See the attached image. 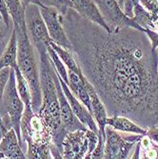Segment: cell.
<instances>
[{"instance_id":"6da1fadb","label":"cell","mask_w":158,"mask_h":159,"mask_svg":"<svg viewBox=\"0 0 158 159\" xmlns=\"http://www.w3.org/2000/svg\"><path fill=\"white\" fill-rule=\"evenodd\" d=\"M62 25L109 116H127L145 129L157 126L158 57L145 32L126 27L109 33L74 9L62 16Z\"/></svg>"},{"instance_id":"7a4b0ae2","label":"cell","mask_w":158,"mask_h":159,"mask_svg":"<svg viewBox=\"0 0 158 159\" xmlns=\"http://www.w3.org/2000/svg\"><path fill=\"white\" fill-rule=\"evenodd\" d=\"M47 46L42 45L36 48L39 53V77L42 93V104L38 113L51 129L52 136L63 127L55 85V70L51 63Z\"/></svg>"},{"instance_id":"3957f363","label":"cell","mask_w":158,"mask_h":159,"mask_svg":"<svg viewBox=\"0 0 158 159\" xmlns=\"http://www.w3.org/2000/svg\"><path fill=\"white\" fill-rule=\"evenodd\" d=\"M21 139L27 146V158L51 159L52 143V131L38 112L32 106H25L21 118Z\"/></svg>"},{"instance_id":"277c9868","label":"cell","mask_w":158,"mask_h":159,"mask_svg":"<svg viewBox=\"0 0 158 159\" xmlns=\"http://www.w3.org/2000/svg\"><path fill=\"white\" fill-rule=\"evenodd\" d=\"M18 41L17 65L21 74L30 86L32 94V109L38 112L42 104V93L40 87L39 69L35 60L33 44L29 38L27 30L16 33Z\"/></svg>"},{"instance_id":"5b68a950","label":"cell","mask_w":158,"mask_h":159,"mask_svg":"<svg viewBox=\"0 0 158 159\" xmlns=\"http://www.w3.org/2000/svg\"><path fill=\"white\" fill-rule=\"evenodd\" d=\"M25 110V104L20 98L17 89L14 70L11 68L9 80L7 82L2 101L0 102V113H1L4 125L10 129L16 131L22 147L21 139V118Z\"/></svg>"},{"instance_id":"8992f818","label":"cell","mask_w":158,"mask_h":159,"mask_svg":"<svg viewBox=\"0 0 158 159\" xmlns=\"http://www.w3.org/2000/svg\"><path fill=\"white\" fill-rule=\"evenodd\" d=\"M100 12L110 28V33L117 32L126 27H132L136 30L143 31L131 17H128L118 3V0H93Z\"/></svg>"},{"instance_id":"52a82bcc","label":"cell","mask_w":158,"mask_h":159,"mask_svg":"<svg viewBox=\"0 0 158 159\" xmlns=\"http://www.w3.org/2000/svg\"><path fill=\"white\" fill-rule=\"evenodd\" d=\"M25 22L29 38L35 48H38L42 45H49L52 39L50 37L44 19L41 16L39 6L30 4L26 7Z\"/></svg>"},{"instance_id":"ba28073f","label":"cell","mask_w":158,"mask_h":159,"mask_svg":"<svg viewBox=\"0 0 158 159\" xmlns=\"http://www.w3.org/2000/svg\"><path fill=\"white\" fill-rule=\"evenodd\" d=\"M105 149L104 158L107 159H126L130 158L133 152L135 142H130L124 139L120 132L115 131L110 126L105 129Z\"/></svg>"},{"instance_id":"9c48e42d","label":"cell","mask_w":158,"mask_h":159,"mask_svg":"<svg viewBox=\"0 0 158 159\" xmlns=\"http://www.w3.org/2000/svg\"><path fill=\"white\" fill-rule=\"evenodd\" d=\"M40 12L44 19L52 41L56 43L57 45L71 51L73 49L71 43L62 25V16H60L58 11L54 8L42 6L40 7Z\"/></svg>"},{"instance_id":"30bf717a","label":"cell","mask_w":158,"mask_h":159,"mask_svg":"<svg viewBox=\"0 0 158 159\" xmlns=\"http://www.w3.org/2000/svg\"><path fill=\"white\" fill-rule=\"evenodd\" d=\"M85 129L70 132L64 138L62 145V158L83 159L88 152V138Z\"/></svg>"},{"instance_id":"8fae6325","label":"cell","mask_w":158,"mask_h":159,"mask_svg":"<svg viewBox=\"0 0 158 159\" xmlns=\"http://www.w3.org/2000/svg\"><path fill=\"white\" fill-rule=\"evenodd\" d=\"M55 85H56L57 95H58L59 105H60V116H61V124L63 128L68 133L74 132L77 131V129H87V127L77 118V116L74 114L73 110H71V107L69 104L66 95L62 90V87L59 82L58 76H57L56 70H55Z\"/></svg>"},{"instance_id":"7c38bea8","label":"cell","mask_w":158,"mask_h":159,"mask_svg":"<svg viewBox=\"0 0 158 159\" xmlns=\"http://www.w3.org/2000/svg\"><path fill=\"white\" fill-rule=\"evenodd\" d=\"M56 73H57V71H56ZM57 76H58L59 82H60L61 87H62V90H63V92H64V93L66 95L68 102L70 105L71 110H73L74 114L77 116V118L88 129H92V131H93L95 133H98L97 124H96V122H95V120H94V118L93 116V114L91 113V111L73 93V92L70 91V89L69 88V86L67 85V83L58 75V74H57Z\"/></svg>"},{"instance_id":"4fadbf2b","label":"cell","mask_w":158,"mask_h":159,"mask_svg":"<svg viewBox=\"0 0 158 159\" xmlns=\"http://www.w3.org/2000/svg\"><path fill=\"white\" fill-rule=\"evenodd\" d=\"M84 83L87 89L89 95H90V101H91V113L97 124L98 132L102 133L103 135L105 134V129L107 126V119L109 117L107 109L103 103L101 98L99 97L98 93H96L94 87L90 83V81L84 76Z\"/></svg>"},{"instance_id":"5bb4252c","label":"cell","mask_w":158,"mask_h":159,"mask_svg":"<svg viewBox=\"0 0 158 159\" xmlns=\"http://www.w3.org/2000/svg\"><path fill=\"white\" fill-rule=\"evenodd\" d=\"M74 10L83 18L104 28L110 33V28L105 22L101 12L93 0H73Z\"/></svg>"},{"instance_id":"9a60e30c","label":"cell","mask_w":158,"mask_h":159,"mask_svg":"<svg viewBox=\"0 0 158 159\" xmlns=\"http://www.w3.org/2000/svg\"><path fill=\"white\" fill-rule=\"evenodd\" d=\"M0 152L9 159H25L26 154L22 151L20 140L11 128L6 133L0 143Z\"/></svg>"},{"instance_id":"2e32d148","label":"cell","mask_w":158,"mask_h":159,"mask_svg":"<svg viewBox=\"0 0 158 159\" xmlns=\"http://www.w3.org/2000/svg\"><path fill=\"white\" fill-rule=\"evenodd\" d=\"M107 125L120 133L136 134L142 135L147 134V129L141 127L131 118L127 116H122V115L109 116L107 119Z\"/></svg>"},{"instance_id":"e0dca14e","label":"cell","mask_w":158,"mask_h":159,"mask_svg":"<svg viewBox=\"0 0 158 159\" xmlns=\"http://www.w3.org/2000/svg\"><path fill=\"white\" fill-rule=\"evenodd\" d=\"M17 54H18V41L16 30L12 28L11 34L4 52L0 57V70L11 67L14 68L17 66Z\"/></svg>"},{"instance_id":"ac0fdd59","label":"cell","mask_w":158,"mask_h":159,"mask_svg":"<svg viewBox=\"0 0 158 159\" xmlns=\"http://www.w3.org/2000/svg\"><path fill=\"white\" fill-rule=\"evenodd\" d=\"M8 11L13 23V29L16 33L27 30L25 22V10L20 0H5Z\"/></svg>"},{"instance_id":"d6986e66","label":"cell","mask_w":158,"mask_h":159,"mask_svg":"<svg viewBox=\"0 0 158 159\" xmlns=\"http://www.w3.org/2000/svg\"><path fill=\"white\" fill-rule=\"evenodd\" d=\"M49 44L51 45V47L56 52V53L58 54V56L61 58V60L63 61V63L65 64V66L67 67L68 70H74V73L78 74L79 75H82L83 73L80 69V67L78 66L74 56V53L71 51L68 50V49H65L59 45H57L56 43H54L53 41H50Z\"/></svg>"},{"instance_id":"ffe728a7","label":"cell","mask_w":158,"mask_h":159,"mask_svg":"<svg viewBox=\"0 0 158 159\" xmlns=\"http://www.w3.org/2000/svg\"><path fill=\"white\" fill-rule=\"evenodd\" d=\"M14 74H16V89L18 92V94L22 101L24 102L25 106H32V94L30 86H29L27 80L21 74V71L18 68V65L13 68Z\"/></svg>"},{"instance_id":"44dd1931","label":"cell","mask_w":158,"mask_h":159,"mask_svg":"<svg viewBox=\"0 0 158 159\" xmlns=\"http://www.w3.org/2000/svg\"><path fill=\"white\" fill-rule=\"evenodd\" d=\"M133 20L144 30L145 29H151V30L155 29V21L151 14L148 12L139 3L135 5L133 9Z\"/></svg>"},{"instance_id":"7402d4cb","label":"cell","mask_w":158,"mask_h":159,"mask_svg":"<svg viewBox=\"0 0 158 159\" xmlns=\"http://www.w3.org/2000/svg\"><path fill=\"white\" fill-rule=\"evenodd\" d=\"M47 51L50 56V60L52 65L53 66V68L55 69V70L57 71L58 75L68 84V69L65 66V64L63 63V61L61 60V58L58 56V54L56 53V52L51 47V45L49 44L47 46Z\"/></svg>"},{"instance_id":"603a6c76","label":"cell","mask_w":158,"mask_h":159,"mask_svg":"<svg viewBox=\"0 0 158 159\" xmlns=\"http://www.w3.org/2000/svg\"><path fill=\"white\" fill-rule=\"evenodd\" d=\"M43 6L54 8L58 11L60 16H65L69 9L74 8L73 0H40Z\"/></svg>"},{"instance_id":"cb8c5ba5","label":"cell","mask_w":158,"mask_h":159,"mask_svg":"<svg viewBox=\"0 0 158 159\" xmlns=\"http://www.w3.org/2000/svg\"><path fill=\"white\" fill-rule=\"evenodd\" d=\"M105 139L106 136L102 134V133L98 132V142L92 152L90 159H101L104 158V149H105Z\"/></svg>"},{"instance_id":"d4e9b609","label":"cell","mask_w":158,"mask_h":159,"mask_svg":"<svg viewBox=\"0 0 158 159\" xmlns=\"http://www.w3.org/2000/svg\"><path fill=\"white\" fill-rule=\"evenodd\" d=\"M86 135H87L88 138V152L86 154L85 158L86 159H90V156L92 154V152H93L96 144L98 142V133H95L92 129L87 128V131H86Z\"/></svg>"},{"instance_id":"484cf974","label":"cell","mask_w":158,"mask_h":159,"mask_svg":"<svg viewBox=\"0 0 158 159\" xmlns=\"http://www.w3.org/2000/svg\"><path fill=\"white\" fill-rule=\"evenodd\" d=\"M139 4L151 14L156 22V16L158 13V2L156 0H139Z\"/></svg>"},{"instance_id":"4316f807","label":"cell","mask_w":158,"mask_h":159,"mask_svg":"<svg viewBox=\"0 0 158 159\" xmlns=\"http://www.w3.org/2000/svg\"><path fill=\"white\" fill-rule=\"evenodd\" d=\"M11 70V67H6L0 70V102H1L3 98V94L5 92L7 82L9 80Z\"/></svg>"},{"instance_id":"83f0119b","label":"cell","mask_w":158,"mask_h":159,"mask_svg":"<svg viewBox=\"0 0 158 159\" xmlns=\"http://www.w3.org/2000/svg\"><path fill=\"white\" fill-rule=\"evenodd\" d=\"M139 3V0H124L123 1V11L128 17L133 18V9L135 5Z\"/></svg>"},{"instance_id":"f1b7e54d","label":"cell","mask_w":158,"mask_h":159,"mask_svg":"<svg viewBox=\"0 0 158 159\" xmlns=\"http://www.w3.org/2000/svg\"><path fill=\"white\" fill-rule=\"evenodd\" d=\"M0 16H1V18H2L3 22L5 23V25L8 28H10L11 16L8 11V8H7V4H6L5 0H0Z\"/></svg>"},{"instance_id":"f546056e","label":"cell","mask_w":158,"mask_h":159,"mask_svg":"<svg viewBox=\"0 0 158 159\" xmlns=\"http://www.w3.org/2000/svg\"><path fill=\"white\" fill-rule=\"evenodd\" d=\"M144 32L151 42V49L154 51L158 49V33L154 30H151V29H145Z\"/></svg>"},{"instance_id":"4dcf8cb0","label":"cell","mask_w":158,"mask_h":159,"mask_svg":"<svg viewBox=\"0 0 158 159\" xmlns=\"http://www.w3.org/2000/svg\"><path fill=\"white\" fill-rule=\"evenodd\" d=\"M154 143L158 144V125L147 129V134Z\"/></svg>"},{"instance_id":"1f68e13d","label":"cell","mask_w":158,"mask_h":159,"mask_svg":"<svg viewBox=\"0 0 158 159\" xmlns=\"http://www.w3.org/2000/svg\"><path fill=\"white\" fill-rule=\"evenodd\" d=\"M20 2L24 8V10L26 9V7L28 5H30V4H34V5H37L39 7H42V3L40 2V0H20Z\"/></svg>"},{"instance_id":"d6a6232c","label":"cell","mask_w":158,"mask_h":159,"mask_svg":"<svg viewBox=\"0 0 158 159\" xmlns=\"http://www.w3.org/2000/svg\"><path fill=\"white\" fill-rule=\"evenodd\" d=\"M9 131V129L4 125L3 123V120L0 121V143L2 141V138L4 137V135L6 134V133Z\"/></svg>"},{"instance_id":"836d02e7","label":"cell","mask_w":158,"mask_h":159,"mask_svg":"<svg viewBox=\"0 0 158 159\" xmlns=\"http://www.w3.org/2000/svg\"><path fill=\"white\" fill-rule=\"evenodd\" d=\"M6 29H8V27L5 25V23L3 22V20L0 18V42L3 40V37L5 35V33H6Z\"/></svg>"},{"instance_id":"e575fe53","label":"cell","mask_w":158,"mask_h":159,"mask_svg":"<svg viewBox=\"0 0 158 159\" xmlns=\"http://www.w3.org/2000/svg\"><path fill=\"white\" fill-rule=\"evenodd\" d=\"M156 30V32L158 33V20L155 22V29H154V31Z\"/></svg>"},{"instance_id":"d590c367","label":"cell","mask_w":158,"mask_h":159,"mask_svg":"<svg viewBox=\"0 0 158 159\" xmlns=\"http://www.w3.org/2000/svg\"><path fill=\"white\" fill-rule=\"evenodd\" d=\"M123 1H124V0H118V3H119V5L121 6L122 9H123Z\"/></svg>"},{"instance_id":"8d00e7d4","label":"cell","mask_w":158,"mask_h":159,"mask_svg":"<svg viewBox=\"0 0 158 159\" xmlns=\"http://www.w3.org/2000/svg\"><path fill=\"white\" fill-rule=\"evenodd\" d=\"M156 52H157V57H158V49H156ZM157 79H158V63H157Z\"/></svg>"},{"instance_id":"74e56055","label":"cell","mask_w":158,"mask_h":159,"mask_svg":"<svg viewBox=\"0 0 158 159\" xmlns=\"http://www.w3.org/2000/svg\"><path fill=\"white\" fill-rule=\"evenodd\" d=\"M0 18H1V16H0ZM1 19H2V18H1Z\"/></svg>"},{"instance_id":"f35d334b","label":"cell","mask_w":158,"mask_h":159,"mask_svg":"<svg viewBox=\"0 0 158 159\" xmlns=\"http://www.w3.org/2000/svg\"><path fill=\"white\" fill-rule=\"evenodd\" d=\"M156 1H157V2H158V0H156Z\"/></svg>"}]
</instances>
